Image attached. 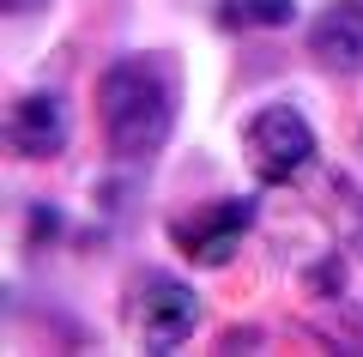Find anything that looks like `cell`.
Wrapping results in <instances>:
<instances>
[{"label": "cell", "instance_id": "1", "mask_svg": "<svg viewBox=\"0 0 363 357\" xmlns=\"http://www.w3.org/2000/svg\"><path fill=\"white\" fill-rule=\"evenodd\" d=\"M97 109H104V145L121 164H145L164 152L176 128V67L164 55H121L97 79Z\"/></svg>", "mask_w": 363, "mask_h": 357}, {"label": "cell", "instance_id": "2", "mask_svg": "<svg viewBox=\"0 0 363 357\" xmlns=\"http://www.w3.org/2000/svg\"><path fill=\"white\" fill-rule=\"evenodd\" d=\"M242 152H248V164H255V176L267 182V188H291V182L309 176V164H315V128L303 121V109H291V103H267V109L248 115Z\"/></svg>", "mask_w": 363, "mask_h": 357}, {"label": "cell", "instance_id": "3", "mask_svg": "<svg viewBox=\"0 0 363 357\" xmlns=\"http://www.w3.org/2000/svg\"><path fill=\"white\" fill-rule=\"evenodd\" d=\"M128 321H133V339L145 351H176L200 327V297H194V285L169 279V273H145L133 285V315Z\"/></svg>", "mask_w": 363, "mask_h": 357}, {"label": "cell", "instance_id": "4", "mask_svg": "<svg viewBox=\"0 0 363 357\" xmlns=\"http://www.w3.org/2000/svg\"><path fill=\"white\" fill-rule=\"evenodd\" d=\"M248 224H255V200H212L206 212L176 218L169 236H176V248L188 260H200V267H224V260L236 255V243H242Z\"/></svg>", "mask_w": 363, "mask_h": 357}, {"label": "cell", "instance_id": "5", "mask_svg": "<svg viewBox=\"0 0 363 357\" xmlns=\"http://www.w3.org/2000/svg\"><path fill=\"white\" fill-rule=\"evenodd\" d=\"M67 133H73V121H67V103L55 91H30V97H18L6 109V145L18 158H30V164L37 158H61Z\"/></svg>", "mask_w": 363, "mask_h": 357}, {"label": "cell", "instance_id": "6", "mask_svg": "<svg viewBox=\"0 0 363 357\" xmlns=\"http://www.w3.org/2000/svg\"><path fill=\"white\" fill-rule=\"evenodd\" d=\"M309 55L333 73L363 67V0H333L327 13H315L309 25Z\"/></svg>", "mask_w": 363, "mask_h": 357}, {"label": "cell", "instance_id": "7", "mask_svg": "<svg viewBox=\"0 0 363 357\" xmlns=\"http://www.w3.org/2000/svg\"><path fill=\"white\" fill-rule=\"evenodd\" d=\"M218 18L230 31H285L291 18H297V6H291V0H224Z\"/></svg>", "mask_w": 363, "mask_h": 357}, {"label": "cell", "instance_id": "8", "mask_svg": "<svg viewBox=\"0 0 363 357\" xmlns=\"http://www.w3.org/2000/svg\"><path fill=\"white\" fill-rule=\"evenodd\" d=\"M0 6H6V13H13V18H30V13H43L49 0H0Z\"/></svg>", "mask_w": 363, "mask_h": 357}]
</instances>
